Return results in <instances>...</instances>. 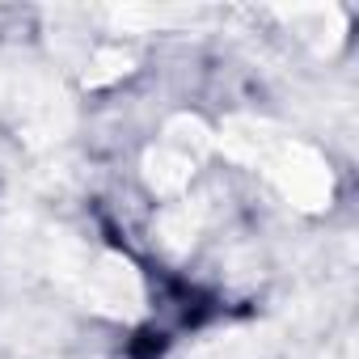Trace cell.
Returning a JSON list of instances; mask_svg holds the SVG:
<instances>
[{
    "label": "cell",
    "mask_w": 359,
    "mask_h": 359,
    "mask_svg": "<svg viewBox=\"0 0 359 359\" xmlns=\"http://www.w3.org/2000/svg\"><path fill=\"white\" fill-rule=\"evenodd\" d=\"M220 144L233 161H245L254 169H262L271 182L283 191L287 203L304 208V212H321L334 195V177L330 165L300 140L271 131L266 123L254 118H237L220 131Z\"/></svg>",
    "instance_id": "6da1fadb"
},
{
    "label": "cell",
    "mask_w": 359,
    "mask_h": 359,
    "mask_svg": "<svg viewBox=\"0 0 359 359\" xmlns=\"http://www.w3.org/2000/svg\"><path fill=\"white\" fill-rule=\"evenodd\" d=\"M212 148V131L182 114V118H173L161 135V144L144 156V177H148V187L161 191V195H173V191H182L191 182V173L195 165L203 161V152Z\"/></svg>",
    "instance_id": "7a4b0ae2"
},
{
    "label": "cell",
    "mask_w": 359,
    "mask_h": 359,
    "mask_svg": "<svg viewBox=\"0 0 359 359\" xmlns=\"http://www.w3.org/2000/svg\"><path fill=\"white\" fill-rule=\"evenodd\" d=\"M85 296L110 313V317H135L144 309V287H140V275L127 258L118 254H102L89 271H85Z\"/></svg>",
    "instance_id": "3957f363"
}]
</instances>
